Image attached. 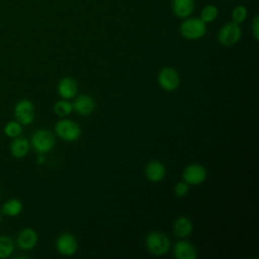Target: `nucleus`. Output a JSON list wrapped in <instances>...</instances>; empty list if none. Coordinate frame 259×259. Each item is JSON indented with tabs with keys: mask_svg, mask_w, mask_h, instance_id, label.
Here are the masks:
<instances>
[{
	"mask_svg": "<svg viewBox=\"0 0 259 259\" xmlns=\"http://www.w3.org/2000/svg\"><path fill=\"white\" fill-rule=\"evenodd\" d=\"M15 120L21 125H29L35 117V109L33 103L28 99L18 100L13 108Z\"/></svg>",
	"mask_w": 259,
	"mask_h": 259,
	"instance_id": "5",
	"label": "nucleus"
},
{
	"mask_svg": "<svg viewBox=\"0 0 259 259\" xmlns=\"http://www.w3.org/2000/svg\"><path fill=\"white\" fill-rule=\"evenodd\" d=\"M242 35L240 24L231 21L223 25L218 33V40L222 46L232 47L236 45Z\"/></svg>",
	"mask_w": 259,
	"mask_h": 259,
	"instance_id": "6",
	"label": "nucleus"
},
{
	"mask_svg": "<svg viewBox=\"0 0 259 259\" xmlns=\"http://www.w3.org/2000/svg\"><path fill=\"white\" fill-rule=\"evenodd\" d=\"M166 174V168L164 164L157 160L148 162L145 167V175L151 182H160L164 179Z\"/></svg>",
	"mask_w": 259,
	"mask_h": 259,
	"instance_id": "14",
	"label": "nucleus"
},
{
	"mask_svg": "<svg viewBox=\"0 0 259 259\" xmlns=\"http://www.w3.org/2000/svg\"><path fill=\"white\" fill-rule=\"evenodd\" d=\"M23 209V204L21 202L20 199L18 198H10L7 199L1 206V213L6 215V217H10V218H14L17 217L21 213Z\"/></svg>",
	"mask_w": 259,
	"mask_h": 259,
	"instance_id": "18",
	"label": "nucleus"
},
{
	"mask_svg": "<svg viewBox=\"0 0 259 259\" xmlns=\"http://www.w3.org/2000/svg\"><path fill=\"white\" fill-rule=\"evenodd\" d=\"M251 30H252V34L255 40L259 39V17L258 15H256L253 18L252 24H251Z\"/></svg>",
	"mask_w": 259,
	"mask_h": 259,
	"instance_id": "25",
	"label": "nucleus"
},
{
	"mask_svg": "<svg viewBox=\"0 0 259 259\" xmlns=\"http://www.w3.org/2000/svg\"><path fill=\"white\" fill-rule=\"evenodd\" d=\"M180 33L186 39H199L206 32V23L199 17L186 18L180 25Z\"/></svg>",
	"mask_w": 259,
	"mask_h": 259,
	"instance_id": "3",
	"label": "nucleus"
},
{
	"mask_svg": "<svg viewBox=\"0 0 259 259\" xmlns=\"http://www.w3.org/2000/svg\"><path fill=\"white\" fill-rule=\"evenodd\" d=\"M53 110L56 115L60 117H65V116H68L73 111V105L69 100L62 98L61 100H58L54 104Z\"/></svg>",
	"mask_w": 259,
	"mask_h": 259,
	"instance_id": "20",
	"label": "nucleus"
},
{
	"mask_svg": "<svg viewBox=\"0 0 259 259\" xmlns=\"http://www.w3.org/2000/svg\"><path fill=\"white\" fill-rule=\"evenodd\" d=\"M73 110H75L78 114L81 115H90L94 108H95V102L93 98L90 95L87 94H81L77 96L72 103Z\"/></svg>",
	"mask_w": 259,
	"mask_h": 259,
	"instance_id": "11",
	"label": "nucleus"
},
{
	"mask_svg": "<svg viewBox=\"0 0 259 259\" xmlns=\"http://www.w3.org/2000/svg\"><path fill=\"white\" fill-rule=\"evenodd\" d=\"M30 146L37 154H47L53 150L56 144L55 135L47 128L36 130L30 138Z\"/></svg>",
	"mask_w": 259,
	"mask_h": 259,
	"instance_id": "1",
	"label": "nucleus"
},
{
	"mask_svg": "<svg viewBox=\"0 0 259 259\" xmlns=\"http://www.w3.org/2000/svg\"><path fill=\"white\" fill-rule=\"evenodd\" d=\"M147 250L155 256H163L170 249V239L162 232H150L146 237Z\"/></svg>",
	"mask_w": 259,
	"mask_h": 259,
	"instance_id": "2",
	"label": "nucleus"
},
{
	"mask_svg": "<svg viewBox=\"0 0 259 259\" xmlns=\"http://www.w3.org/2000/svg\"><path fill=\"white\" fill-rule=\"evenodd\" d=\"M173 255L176 259H195L197 257V251L190 242L180 240L174 245Z\"/></svg>",
	"mask_w": 259,
	"mask_h": 259,
	"instance_id": "12",
	"label": "nucleus"
},
{
	"mask_svg": "<svg viewBox=\"0 0 259 259\" xmlns=\"http://www.w3.org/2000/svg\"><path fill=\"white\" fill-rule=\"evenodd\" d=\"M189 191V184H187L185 181L177 182L174 186V194L177 197H183L185 196Z\"/></svg>",
	"mask_w": 259,
	"mask_h": 259,
	"instance_id": "24",
	"label": "nucleus"
},
{
	"mask_svg": "<svg viewBox=\"0 0 259 259\" xmlns=\"http://www.w3.org/2000/svg\"><path fill=\"white\" fill-rule=\"evenodd\" d=\"M172 9L174 14L179 18L188 17L194 10L193 0H173Z\"/></svg>",
	"mask_w": 259,
	"mask_h": 259,
	"instance_id": "17",
	"label": "nucleus"
},
{
	"mask_svg": "<svg viewBox=\"0 0 259 259\" xmlns=\"http://www.w3.org/2000/svg\"><path fill=\"white\" fill-rule=\"evenodd\" d=\"M1 220H2V213H1V211H0V223H1Z\"/></svg>",
	"mask_w": 259,
	"mask_h": 259,
	"instance_id": "27",
	"label": "nucleus"
},
{
	"mask_svg": "<svg viewBox=\"0 0 259 259\" xmlns=\"http://www.w3.org/2000/svg\"><path fill=\"white\" fill-rule=\"evenodd\" d=\"M30 149V143L27 139L23 137H17L12 139V142L9 145V152L12 157L16 159L24 158Z\"/></svg>",
	"mask_w": 259,
	"mask_h": 259,
	"instance_id": "15",
	"label": "nucleus"
},
{
	"mask_svg": "<svg viewBox=\"0 0 259 259\" xmlns=\"http://www.w3.org/2000/svg\"><path fill=\"white\" fill-rule=\"evenodd\" d=\"M193 230L192 222L187 217H179L174 221L173 224V232L175 236L179 238H186L188 237Z\"/></svg>",
	"mask_w": 259,
	"mask_h": 259,
	"instance_id": "16",
	"label": "nucleus"
},
{
	"mask_svg": "<svg viewBox=\"0 0 259 259\" xmlns=\"http://www.w3.org/2000/svg\"><path fill=\"white\" fill-rule=\"evenodd\" d=\"M157 80L160 87L167 92L175 91L180 85V76L178 72L171 67L162 68L159 71Z\"/></svg>",
	"mask_w": 259,
	"mask_h": 259,
	"instance_id": "7",
	"label": "nucleus"
},
{
	"mask_svg": "<svg viewBox=\"0 0 259 259\" xmlns=\"http://www.w3.org/2000/svg\"><path fill=\"white\" fill-rule=\"evenodd\" d=\"M57 90L59 95L63 99H72L73 97L76 96L77 90H78V85L77 82L74 78L72 77H64L62 78L57 86Z\"/></svg>",
	"mask_w": 259,
	"mask_h": 259,
	"instance_id": "13",
	"label": "nucleus"
},
{
	"mask_svg": "<svg viewBox=\"0 0 259 259\" xmlns=\"http://www.w3.org/2000/svg\"><path fill=\"white\" fill-rule=\"evenodd\" d=\"M206 176L207 171L205 167L197 163L187 165L182 172L183 181L189 185H198L202 183L206 179Z\"/></svg>",
	"mask_w": 259,
	"mask_h": 259,
	"instance_id": "8",
	"label": "nucleus"
},
{
	"mask_svg": "<svg viewBox=\"0 0 259 259\" xmlns=\"http://www.w3.org/2000/svg\"><path fill=\"white\" fill-rule=\"evenodd\" d=\"M55 133L59 138L66 142H75L80 138L82 131L77 122L71 119L62 118L56 122Z\"/></svg>",
	"mask_w": 259,
	"mask_h": 259,
	"instance_id": "4",
	"label": "nucleus"
},
{
	"mask_svg": "<svg viewBox=\"0 0 259 259\" xmlns=\"http://www.w3.org/2000/svg\"><path fill=\"white\" fill-rule=\"evenodd\" d=\"M248 15V11L247 8L243 5H239L237 7H235L232 11V21L241 24L242 22H244L247 18Z\"/></svg>",
	"mask_w": 259,
	"mask_h": 259,
	"instance_id": "23",
	"label": "nucleus"
},
{
	"mask_svg": "<svg viewBox=\"0 0 259 259\" xmlns=\"http://www.w3.org/2000/svg\"><path fill=\"white\" fill-rule=\"evenodd\" d=\"M14 242L6 235H0V259L9 258L14 252Z\"/></svg>",
	"mask_w": 259,
	"mask_h": 259,
	"instance_id": "19",
	"label": "nucleus"
},
{
	"mask_svg": "<svg viewBox=\"0 0 259 259\" xmlns=\"http://www.w3.org/2000/svg\"><path fill=\"white\" fill-rule=\"evenodd\" d=\"M56 249L63 256H73L78 249L76 237L71 233H62L56 240Z\"/></svg>",
	"mask_w": 259,
	"mask_h": 259,
	"instance_id": "9",
	"label": "nucleus"
},
{
	"mask_svg": "<svg viewBox=\"0 0 259 259\" xmlns=\"http://www.w3.org/2000/svg\"><path fill=\"white\" fill-rule=\"evenodd\" d=\"M38 241L37 233L31 228L22 229L16 237V245L23 251H29L33 249Z\"/></svg>",
	"mask_w": 259,
	"mask_h": 259,
	"instance_id": "10",
	"label": "nucleus"
},
{
	"mask_svg": "<svg viewBox=\"0 0 259 259\" xmlns=\"http://www.w3.org/2000/svg\"><path fill=\"white\" fill-rule=\"evenodd\" d=\"M3 133L6 137H8L10 139L17 138L22 133V125L16 120H10V121L6 122V124L4 125Z\"/></svg>",
	"mask_w": 259,
	"mask_h": 259,
	"instance_id": "21",
	"label": "nucleus"
},
{
	"mask_svg": "<svg viewBox=\"0 0 259 259\" xmlns=\"http://www.w3.org/2000/svg\"><path fill=\"white\" fill-rule=\"evenodd\" d=\"M219 15V9L214 5H206L200 12V18L205 23L212 22Z\"/></svg>",
	"mask_w": 259,
	"mask_h": 259,
	"instance_id": "22",
	"label": "nucleus"
},
{
	"mask_svg": "<svg viewBox=\"0 0 259 259\" xmlns=\"http://www.w3.org/2000/svg\"><path fill=\"white\" fill-rule=\"evenodd\" d=\"M36 161H37V163L42 164V163L45 162V156H44V154H38V155H37V158H36Z\"/></svg>",
	"mask_w": 259,
	"mask_h": 259,
	"instance_id": "26",
	"label": "nucleus"
},
{
	"mask_svg": "<svg viewBox=\"0 0 259 259\" xmlns=\"http://www.w3.org/2000/svg\"><path fill=\"white\" fill-rule=\"evenodd\" d=\"M0 197H1V191H0Z\"/></svg>",
	"mask_w": 259,
	"mask_h": 259,
	"instance_id": "28",
	"label": "nucleus"
}]
</instances>
